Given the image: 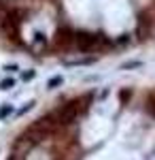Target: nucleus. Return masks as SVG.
Listing matches in <instances>:
<instances>
[{
  "label": "nucleus",
  "mask_w": 155,
  "mask_h": 160,
  "mask_svg": "<svg viewBox=\"0 0 155 160\" xmlns=\"http://www.w3.org/2000/svg\"><path fill=\"white\" fill-rule=\"evenodd\" d=\"M89 102H92V94L81 96V98H74V100H70V102H66L62 109H58V111H55V115H58L60 126H62V124L74 122V120H77V118H79V115L87 109V105H89Z\"/></svg>",
  "instance_id": "f257e3e1"
},
{
  "label": "nucleus",
  "mask_w": 155,
  "mask_h": 160,
  "mask_svg": "<svg viewBox=\"0 0 155 160\" xmlns=\"http://www.w3.org/2000/svg\"><path fill=\"white\" fill-rule=\"evenodd\" d=\"M106 43V38L102 37V34H92V32H77L74 34V45L79 47L81 51H87V49H98V47H102Z\"/></svg>",
  "instance_id": "f03ea898"
},
{
  "label": "nucleus",
  "mask_w": 155,
  "mask_h": 160,
  "mask_svg": "<svg viewBox=\"0 0 155 160\" xmlns=\"http://www.w3.org/2000/svg\"><path fill=\"white\" fill-rule=\"evenodd\" d=\"M30 128L36 130V132H40V135H45V137H49L51 132H55V130L60 128V122H58L55 111H53V113H47V115H43V118H38Z\"/></svg>",
  "instance_id": "7ed1b4c3"
},
{
  "label": "nucleus",
  "mask_w": 155,
  "mask_h": 160,
  "mask_svg": "<svg viewBox=\"0 0 155 160\" xmlns=\"http://www.w3.org/2000/svg\"><path fill=\"white\" fill-rule=\"evenodd\" d=\"M2 28H4V32L9 34L11 41H17V43H19V15L15 11H11L2 19Z\"/></svg>",
  "instance_id": "20e7f679"
},
{
  "label": "nucleus",
  "mask_w": 155,
  "mask_h": 160,
  "mask_svg": "<svg viewBox=\"0 0 155 160\" xmlns=\"http://www.w3.org/2000/svg\"><path fill=\"white\" fill-rule=\"evenodd\" d=\"M53 43L58 47H62V49H68L72 43H74V32H72L70 28H60L55 32V37H53Z\"/></svg>",
  "instance_id": "39448f33"
},
{
  "label": "nucleus",
  "mask_w": 155,
  "mask_h": 160,
  "mask_svg": "<svg viewBox=\"0 0 155 160\" xmlns=\"http://www.w3.org/2000/svg\"><path fill=\"white\" fill-rule=\"evenodd\" d=\"M149 32H151V19H149L147 13H143L140 19H138V38L140 41H147L149 38Z\"/></svg>",
  "instance_id": "423d86ee"
},
{
  "label": "nucleus",
  "mask_w": 155,
  "mask_h": 160,
  "mask_svg": "<svg viewBox=\"0 0 155 160\" xmlns=\"http://www.w3.org/2000/svg\"><path fill=\"white\" fill-rule=\"evenodd\" d=\"M147 111L155 118V94H149V98H147Z\"/></svg>",
  "instance_id": "0eeeda50"
},
{
  "label": "nucleus",
  "mask_w": 155,
  "mask_h": 160,
  "mask_svg": "<svg viewBox=\"0 0 155 160\" xmlns=\"http://www.w3.org/2000/svg\"><path fill=\"white\" fill-rule=\"evenodd\" d=\"M64 83V77H51L47 81V88L49 90H53V88H58V86H62Z\"/></svg>",
  "instance_id": "6e6552de"
},
{
  "label": "nucleus",
  "mask_w": 155,
  "mask_h": 160,
  "mask_svg": "<svg viewBox=\"0 0 155 160\" xmlns=\"http://www.w3.org/2000/svg\"><path fill=\"white\" fill-rule=\"evenodd\" d=\"M13 86H15L13 79H4V81H0V90H11Z\"/></svg>",
  "instance_id": "1a4fd4ad"
},
{
  "label": "nucleus",
  "mask_w": 155,
  "mask_h": 160,
  "mask_svg": "<svg viewBox=\"0 0 155 160\" xmlns=\"http://www.w3.org/2000/svg\"><path fill=\"white\" fill-rule=\"evenodd\" d=\"M32 107H34V102H26L24 107H21V109L17 111V115H24V113H28V111L32 109Z\"/></svg>",
  "instance_id": "9d476101"
},
{
  "label": "nucleus",
  "mask_w": 155,
  "mask_h": 160,
  "mask_svg": "<svg viewBox=\"0 0 155 160\" xmlns=\"http://www.w3.org/2000/svg\"><path fill=\"white\" fill-rule=\"evenodd\" d=\"M119 96H121V102H128V100H130V90H123Z\"/></svg>",
  "instance_id": "9b49d317"
},
{
  "label": "nucleus",
  "mask_w": 155,
  "mask_h": 160,
  "mask_svg": "<svg viewBox=\"0 0 155 160\" xmlns=\"http://www.w3.org/2000/svg\"><path fill=\"white\" fill-rule=\"evenodd\" d=\"M4 71H9V73H17V71H19V66H15V64H7V66H4Z\"/></svg>",
  "instance_id": "f8f14e48"
},
{
  "label": "nucleus",
  "mask_w": 155,
  "mask_h": 160,
  "mask_svg": "<svg viewBox=\"0 0 155 160\" xmlns=\"http://www.w3.org/2000/svg\"><path fill=\"white\" fill-rule=\"evenodd\" d=\"M9 113H11V107L7 105V107H2V109H0V118H7Z\"/></svg>",
  "instance_id": "ddd939ff"
},
{
  "label": "nucleus",
  "mask_w": 155,
  "mask_h": 160,
  "mask_svg": "<svg viewBox=\"0 0 155 160\" xmlns=\"http://www.w3.org/2000/svg\"><path fill=\"white\" fill-rule=\"evenodd\" d=\"M136 66H140V62H125L123 64V68H136Z\"/></svg>",
  "instance_id": "4468645a"
},
{
  "label": "nucleus",
  "mask_w": 155,
  "mask_h": 160,
  "mask_svg": "<svg viewBox=\"0 0 155 160\" xmlns=\"http://www.w3.org/2000/svg\"><path fill=\"white\" fill-rule=\"evenodd\" d=\"M34 77V71H28V73H24V81H30Z\"/></svg>",
  "instance_id": "2eb2a0df"
}]
</instances>
